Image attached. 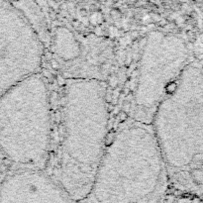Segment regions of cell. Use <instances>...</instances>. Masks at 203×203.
I'll use <instances>...</instances> for the list:
<instances>
[{"label":"cell","mask_w":203,"mask_h":203,"mask_svg":"<svg viewBox=\"0 0 203 203\" xmlns=\"http://www.w3.org/2000/svg\"><path fill=\"white\" fill-rule=\"evenodd\" d=\"M51 85L52 136L44 169L73 199L88 196L109 134L107 85L69 77Z\"/></svg>","instance_id":"obj_1"},{"label":"cell","mask_w":203,"mask_h":203,"mask_svg":"<svg viewBox=\"0 0 203 203\" xmlns=\"http://www.w3.org/2000/svg\"><path fill=\"white\" fill-rule=\"evenodd\" d=\"M0 203H77L44 170H11L0 183Z\"/></svg>","instance_id":"obj_7"},{"label":"cell","mask_w":203,"mask_h":203,"mask_svg":"<svg viewBox=\"0 0 203 203\" xmlns=\"http://www.w3.org/2000/svg\"><path fill=\"white\" fill-rule=\"evenodd\" d=\"M51 136V85L40 73L0 96V152L11 170H44Z\"/></svg>","instance_id":"obj_4"},{"label":"cell","mask_w":203,"mask_h":203,"mask_svg":"<svg viewBox=\"0 0 203 203\" xmlns=\"http://www.w3.org/2000/svg\"><path fill=\"white\" fill-rule=\"evenodd\" d=\"M45 45L17 8L0 4V96L42 73Z\"/></svg>","instance_id":"obj_6"},{"label":"cell","mask_w":203,"mask_h":203,"mask_svg":"<svg viewBox=\"0 0 203 203\" xmlns=\"http://www.w3.org/2000/svg\"><path fill=\"white\" fill-rule=\"evenodd\" d=\"M190 62L189 48L183 39L160 31L151 32L142 48L130 118L151 125L158 106Z\"/></svg>","instance_id":"obj_5"},{"label":"cell","mask_w":203,"mask_h":203,"mask_svg":"<svg viewBox=\"0 0 203 203\" xmlns=\"http://www.w3.org/2000/svg\"><path fill=\"white\" fill-rule=\"evenodd\" d=\"M10 172H11V169H10L9 165H8L5 158L3 157V155L1 154V152H0V183H1V181L5 178V176Z\"/></svg>","instance_id":"obj_9"},{"label":"cell","mask_w":203,"mask_h":203,"mask_svg":"<svg viewBox=\"0 0 203 203\" xmlns=\"http://www.w3.org/2000/svg\"><path fill=\"white\" fill-rule=\"evenodd\" d=\"M169 180L152 127L129 117L107 141L83 203H166Z\"/></svg>","instance_id":"obj_2"},{"label":"cell","mask_w":203,"mask_h":203,"mask_svg":"<svg viewBox=\"0 0 203 203\" xmlns=\"http://www.w3.org/2000/svg\"><path fill=\"white\" fill-rule=\"evenodd\" d=\"M151 127L169 178L184 188L201 189L203 75L191 61L155 112Z\"/></svg>","instance_id":"obj_3"},{"label":"cell","mask_w":203,"mask_h":203,"mask_svg":"<svg viewBox=\"0 0 203 203\" xmlns=\"http://www.w3.org/2000/svg\"><path fill=\"white\" fill-rule=\"evenodd\" d=\"M53 49L54 53L65 62L75 61L80 54V47L77 41L66 28H59L55 31Z\"/></svg>","instance_id":"obj_8"}]
</instances>
